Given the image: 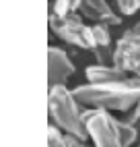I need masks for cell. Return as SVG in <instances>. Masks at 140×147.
Here are the masks:
<instances>
[{
	"mask_svg": "<svg viewBox=\"0 0 140 147\" xmlns=\"http://www.w3.org/2000/svg\"><path fill=\"white\" fill-rule=\"evenodd\" d=\"M47 110L54 126H58L62 133L85 139L89 137L87 131V110L76 100L74 89H68L66 85L49 87L47 89Z\"/></svg>",
	"mask_w": 140,
	"mask_h": 147,
	"instance_id": "7a4b0ae2",
	"label": "cell"
},
{
	"mask_svg": "<svg viewBox=\"0 0 140 147\" xmlns=\"http://www.w3.org/2000/svg\"><path fill=\"white\" fill-rule=\"evenodd\" d=\"M126 120H128V122H132L134 126H138V124H140V102H138V104L134 106V110H132V114H130V116H128Z\"/></svg>",
	"mask_w": 140,
	"mask_h": 147,
	"instance_id": "5bb4252c",
	"label": "cell"
},
{
	"mask_svg": "<svg viewBox=\"0 0 140 147\" xmlns=\"http://www.w3.org/2000/svg\"><path fill=\"white\" fill-rule=\"evenodd\" d=\"M117 2V8L122 15H134L138 8H140V0H115Z\"/></svg>",
	"mask_w": 140,
	"mask_h": 147,
	"instance_id": "7c38bea8",
	"label": "cell"
},
{
	"mask_svg": "<svg viewBox=\"0 0 140 147\" xmlns=\"http://www.w3.org/2000/svg\"><path fill=\"white\" fill-rule=\"evenodd\" d=\"M66 143L68 147H95V145H89L85 139H78V137H72V135H66Z\"/></svg>",
	"mask_w": 140,
	"mask_h": 147,
	"instance_id": "4fadbf2b",
	"label": "cell"
},
{
	"mask_svg": "<svg viewBox=\"0 0 140 147\" xmlns=\"http://www.w3.org/2000/svg\"><path fill=\"white\" fill-rule=\"evenodd\" d=\"M47 147H68L66 133H62L58 126L49 124V129H47Z\"/></svg>",
	"mask_w": 140,
	"mask_h": 147,
	"instance_id": "30bf717a",
	"label": "cell"
},
{
	"mask_svg": "<svg viewBox=\"0 0 140 147\" xmlns=\"http://www.w3.org/2000/svg\"><path fill=\"white\" fill-rule=\"evenodd\" d=\"M76 100L85 108L105 112H132L140 102V79L128 77L124 81L103 83V85H78L74 89Z\"/></svg>",
	"mask_w": 140,
	"mask_h": 147,
	"instance_id": "6da1fadb",
	"label": "cell"
},
{
	"mask_svg": "<svg viewBox=\"0 0 140 147\" xmlns=\"http://www.w3.org/2000/svg\"><path fill=\"white\" fill-rule=\"evenodd\" d=\"M49 29L60 37L62 42L76 46L81 50H91L93 52V25L83 23V19L76 13L66 15V17H58L49 15Z\"/></svg>",
	"mask_w": 140,
	"mask_h": 147,
	"instance_id": "3957f363",
	"label": "cell"
},
{
	"mask_svg": "<svg viewBox=\"0 0 140 147\" xmlns=\"http://www.w3.org/2000/svg\"><path fill=\"white\" fill-rule=\"evenodd\" d=\"M76 13H81L85 19L93 21L95 25H107V27L122 25V17L113 13L107 0H81Z\"/></svg>",
	"mask_w": 140,
	"mask_h": 147,
	"instance_id": "52a82bcc",
	"label": "cell"
},
{
	"mask_svg": "<svg viewBox=\"0 0 140 147\" xmlns=\"http://www.w3.org/2000/svg\"><path fill=\"white\" fill-rule=\"evenodd\" d=\"M138 147H140V145H138Z\"/></svg>",
	"mask_w": 140,
	"mask_h": 147,
	"instance_id": "9a60e30c",
	"label": "cell"
},
{
	"mask_svg": "<svg viewBox=\"0 0 140 147\" xmlns=\"http://www.w3.org/2000/svg\"><path fill=\"white\" fill-rule=\"evenodd\" d=\"M74 64L70 56L58 46H49L47 50V85L49 87H60L64 85L70 77L74 75ZM47 87V89H49Z\"/></svg>",
	"mask_w": 140,
	"mask_h": 147,
	"instance_id": "8992f818",
	"label": "cell"
},
{
	"mask_svg": "<svg viewBox=\"0 0 140 147\" xmlns=\"http://www.w3.org/2000/svg\"><path fill=\"white\" fill-rule=\"evenodd\" d=\"M113 64L124 73L140 79V21L124 31V35L115 42Z\"/></svg>",
	"mask_w": 140,
	"mask_h": 147,
	"instance_id": "5b68a950",
	"label": "cell"
},
{
	"mask_svg": "<svg viewBox=\"0 0 140 147\" xmlns=\"http://www.w3.org/2000/svg\"><path fill=\"white\" fill-rule=\"evenodd\" d=\"M85 75L91 85H103V83H115L128 79V73H124L115 64H91Z\"/></svg>",
	"mask_w": 140,
	"mask_h": 147,
	"instance_id": "ba28073f",
	"label": "cell"
},
{
	"mask_svg": "<svg viewBox=\"0 0 140 147\" xmlns=\"http://www.w3.org/2000/svg\"><path fill=\"white\" fill-rule=\"evenodd\" d=\"M119 131H122V139L126 143V147H130L136 139H138V126H134L128 120H119Z\"/></svg>",
	"mask_w": 140,
	"mask_h": 147,
	"instance_id": "8fae6325",
	"label": "cell"
},
{
	"mask_svg": "<svg viewBox=\"0 0 140 147\" xmlns=\"http://www.w3.org/2000/svg\"><path fill=\"white\" fill-rule=\"evenodd\" d=\"M78 4H81V0H56L52 11L58 17H66V15L76 13L78 11Z\"/></svg>",
	"mask_w": 140,
	"mask_h": 147,
	"instance_id": "9c48e42d",
	"label": "cell"
},
{
	"mask_svg": "<svg viewBox=\"0 0 140 147\" xmlns=\"http://www.w3.org/2000/svg\"><path fill=\"white\" fill-rule=\"evenodd\" d=\"M87 131L95 147H126L119 120L105 110H87Z\"/></svg>",
	"mask_w": 140,
	"mask_h": 147,
	"instance_id": "277c9868",
	"label": "cell"
}]
</instances>
